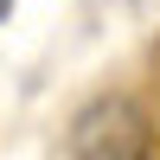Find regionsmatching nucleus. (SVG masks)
<instances>
[{"label": "nucleus", "mask_w": 160, "mask_h": 160, "mask_svg": "<svg viewBox=\"0 0 160 160\" xmlns=\"http://www.w3.org/2000/svg\"><path fill=\"white\" fill-rule=\"evenodd\" d=\"M7 7H13V0H0V13H7Z\"/></svg>", "instance_id": "1"}]
</instances>
